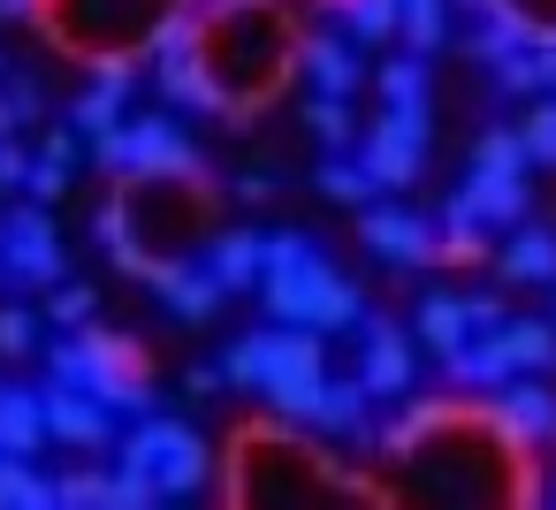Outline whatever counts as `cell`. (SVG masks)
<instances>
[{
  "instance_id": "6da1fadb",
  "label": "cell",
  "mask_w": 556,
  "mask_h": 510,
  "mask_svg": "<svg viewBox=\"0 0 556 510\" xmlns=\"http://www.w3.org/2000/svg\"><path fill=\"white\" fill-rule=\"evenodd\" d=\"M541 495L533 449L495 404H419L374 457V502L412 510H526Z\"/></svg>"
},
{
  "instance_id": "7a4b0ae2",
  "label": "cell",
  "mask_w": 556,
  "mask_h": 510,
  "mask_svg": "<svg viewBox=\"0 0 556 510\" xmlns=\"http://www.w3.org/2000/svg\"><path fill=\"white\" fill-rule=\"evenodd\" d=\"M153 54H161L168 100L222 123H252L298 85L313 31L298 16V0H199Z\"/></svg>"
},
{
  "instance_id": "3957f363",
  "label": "cell",
  "mask_w": 556,
  "mask_h": 510,
  "mask_svg": "<svg viewBox=\"0 0 556 510\" xmlns=\"http://www.w3.org/2000/svg\"><path fill=\"white\" fill-rule=\"evenodd\" d=\"M100 244L130 267V275H176L199 267L222 237V191L206 183V168H123L115 199L100 206Z\"/></svg>"
},
{
  "instance_id": "277c9868",
  "label": "cell",
  "mask_w": 556,
  "mask_h": 510,
  "mask_svg": "<svg viewBox=\"0 0 556 510\" xmlns=\"http://www.w3.org/2000/svg\"><path fill=\"white\" fill-rule=\"evenodd\" d=\"M229 502L244 510H343V502H374V487L336 457L320 449L313 434H298L290 419H244L229 434Z\"/></svg>"
},
{
  "instance_id": "5b68a950",
  "label": "cell",
  "mask_w": 556,
  "mask_h": 510,
  "mask_svg": "<svg viewBox=\"0 0 556 510\" xmlns=\"http://www.w3.org/2000/svg\"><path fill=\"white\" fill-rule=\"evenodd\" d=\"M191 9L199 0H39L31 24L85 69H115V62L138 69V54H153Z\"/></svg>"
},
{
  "instance_id": "8992f818",
  "label": "cell",
  "mask_w": 556,
  "mask_h": 510,
  "mask_svg": "<svg viewBox=\"0 0 556 510\" xmlns=\"http://www.w3.org/2000/svg\"><path fill=\"white\" fill-rule=\"evenodd\" d=\"M54 381H77V388H92L100 404H146V350L130 343V335H108V328H92V335H77V343H54Z\"/></svg>"
},
{
  "instance_id": "52a82bcc",
  "label": "cell",
  "mask_w": 556,
  "mask_h": 510,
  "mask_svg": "<svg viewBox=\"0 0 556 510\" xmlns=\"http://www.w3.org/2000/svg\"><path fill=\"white\" fill-rule=\"evenodd\" d=\"M0 275H9L16 290H54L62 282V237H54L47 206L0 214Z\"/></svg>"
},
{
  "instance_id": "ba28073f",
  "label": "cell",
  "mask_w": 556,
  "mask_h": 510,
  "mask_svg": "<svg viewBox=\"0 0 556 510\" xmlns=\"http://www.w3.org/2000/svg\"><path fill=\"white\" fill-rule=\"evenodd\" d=\"M39 404H47V442H70V449H100V442H108V404H100L92 388L54 381Z\"/></svg>"
},
{
  "instance_id": "9c48e42d",
  "label": "cell",
  "mask_w": 556,
  "mask_h": 510,
  "mask_svg": "<svg viewBox=\"0 0 556 510\" xmlns=\"http://www.w3.org/2000/svg\"><path fill=\"white\" fill-rule=\"evenodd\" d=\"M0 449L9 457H39L47 449V404L16 381H0Z\"/></svg>"
},
{
  "instance_id": "30bf717a",
  "label": "cell",
  "mask_w": 556,
  "mask_h": 510,
  "mask_svg": "<svg viewBox=\"0 0 556 510\" xmlns=\"http://www.w3.org/2000/svg\"><path fill=\"white\" fill-rule=\"evenodd\" d=\"M47 502H54V480H39L31 457L0 449V510H47Z\"/></svg>"
},
{
  "instance_id": "8fae6325",
  "label": "cell",
  "mask_w": 556,
  "mask_h": 510,
  "mask_svg": "<svg viewBox=\"0 0 556 510\" xmlns=\"http://www.w3.org/2000/svg\"><path fill=\"white\" fill-rule=\"evenodd\" d=\"M488 9L518 31V39H533V47H556V0H488Z\"/></svg>"
},
{
  "instance_id": "7c38bea8",
  "label": "cell",
  "mask_w": 556,
  "mask_h": 510,
  "mask_svg": "<svg viewBox=\"0 0 556 510\" xmlns=\"http://www.w3.org/2000/svg\"><path fill=\"white\" fill-rule=\"evenodd\" d=\"M39 123V85L31 77H0V138H16Z\"/></svg>"
},
{
  "instance_id": "4fadbf2b",
  "label": "cell",
  "mask_w": 556,
  "mask_h": 510,
  "mask_svg": "<svg viewBox=\"0 0 556 510\" xmlns=\"http://www.w3.org/2000/svg\"><path fill=\"white\" fill-rule=\"evenodd\" d=\"M0 350H9V358H31V350H39V313L0 305Z\"/></svg>"
},
{
  "instance_id": "5bb4252c",
  "label": "cell",
  "mask_w": 556,
  "mask_h": 510,
  "mask_svg": "<svg viewBox=\"0 0 556 510\" xmlns=\"http://www.w3.org/2000/svg\"><path fill=\"white\" fill-rule=\"evenodd\" d=\"M54 502H115V472H62Z\"/></svg>"
},
{
  "instance_id": "9a60e30c",
  "label": "cell",
  "mask_w": 556,
  "mask_h": 510,
  "mask_svg": "<svg viewBox=\"0 0 556 510\" xmlns=\"http://www.w3.org/2000/svg\"><path fill=\"white\" fill-rule=\"evenodd\" d=\"M54 320H92V290L85 282H62L54 290Z\"/></svg>"
},
{
  "instance_id": "2e32d148",
  "label": "cell",
  "mask_w": 556,
  "mask_h": 510,
  "mask_svg": "<svg viewBox=\"0 0 556 510\" xmlns=\"http://www.w3.org/2000/svg\"><path fill=\"white\" fill-rule=\"evenodd\" d=\"M24 176H31V153H24L16 138H0V191H16Z\"/></svg>"
},
{
  "instance_id": "e0dca14e",
  "label": "cell",
  "mask_w": 556,
  "mask_h": 510,
  "mask_svg": "<svg viewBox=\"0 0 556 510\" xmlns=\"http://www.w3.org/2000/svg\"><path fill=\"white\" fill-rule=\"evenodd\" d=\"M39 161H54V168H77V130H54V138L39 145Z\"/></svg>"
},
{
  "instance_id": "ac0fdd59",
  "label": "cell",
  "mask_w": 556,
  "mask_h": 510,
  "mask_svg": "<svg viewBox=\"0 0 556 510\" xmlns=\"http://www.w3.org/2000/svg\"><path fill=\"white\" fill-rule=\"evenodd\" d=\"M39 16V0H0V24H31Z\"/></svg>"
},
{
  "instance_id": "d6986e66",
  "label": "cell",
  "mask_w": 556,
  "mask_h": 510,
  "mask_svg": "<svg viewBox=\"0 0 556 510\" xmlns=\"http://www.w3.org/2000/svg\"><path fill=\"white\" fill-rule=\"evenodd\" d=\"M541 221H548V237H556V168L541 176Z\"/></svg>"
},
{
  "instance_id": "ffe728a7",
  "label": "cell",
  "mask_w": 556,
  "mask_h": 510,
  "mask_svg": "<svg viewBox=\"0 0 556 510\" xmlns=\"http://www.w3.org/2000/svg\"><path fill=\"white\" fill-rule=\"evenodd\" d=\"M0 77H9V62H0Z\"/></svg>"
},
{
  "instance_id": "44dd1931",
  "label": "cell",
  "mask_w": 556,
  "mask_h": 510,
  "mask_svg": "<svg viewBox=\"0 0 556 510\" xmlns=\"http://www.w3.org/2000/svg\"><path fill=\"white\" fill-rule=\"evenodd\" d=\"M0 282H9V275H0Z\"/></svg>"
}]
</instances>
